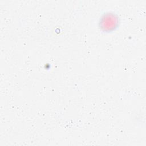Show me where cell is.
<instances>
[{
  "label": "cell",
  "instance_id": "6da1fadb",
  "mask_svg": "<svg viewBox=\"0 0 146 146\" xmlns=\"http://www.w3.org/2000/svg\"><path fill=\"white\" fill-rule=\"evenodd\" d=\"M116 23V18L113 15H108L103 18L102 22L103 28L106 30H110L113 29L115 27Z\"/></svg>",
  "mask_w": 146,
  "mask_h": 146
}]
</instances>
